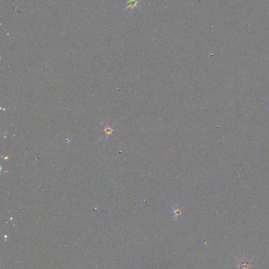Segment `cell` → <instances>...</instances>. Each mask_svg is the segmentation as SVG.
I'll use <instances>...</instances> for the list:
<instances>
[{"mask_svg": "<svg viewBox=\"0 0 269 269\" xmlns=\"http://www.w3.org/2000/svg\"><path fill=\"white\" fill-rule=\"evenodd\" d=\"M137 0H130V2H129V5H130V6H128V7L133 9L134 7H137Z\"/></svg>", "mask_w": 269, "mask_h": 269, "instance_id": "cell-3", "label": "cell"}, {"mask_svg": "<svg viewBox=\"0 0 269 269\" xmlns=\"http://www.w3.org/2000/svg\"><path fill=\"white\" fill-rule=\"evenodd\" d=\"M238 268L239 269H251V264L247 260H242L238 263Z\"/></svg>", "mask_w": 269, "mask_h": 269, "instance_id": "cell-1", "label": "cell"}, {"mask_svg": "<svg viewBox=\"0 0 269 269\" xmlns=\"http://www.w3.org/2000/svg\"><path fill=\"white\" fill-rule=\"evenodd\" d=\"M104 128V132H105V137H106V139H108L109 136H111V133H112V127L108 124H105Z\"/></svg>", "mask_w": 269, "mask_h": 269, "instance_id": "cell-2", "label": "cell"}]
</instances>
